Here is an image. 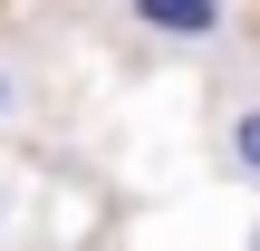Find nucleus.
I'll use <instances>...</instances> for the list:
<instances>
[{
  "instance_id": "f257e3e1",
  "label": "nucleus",
  "mask_w": 260,
  "mask_h": 251,
  "mask_svg": "<svg viewBox=\"0 0 260 251\" xmlns=\"http://www.w3.org/2000/svg\"><path fill=\"white\" fill-rule=\"evenodd\" d=\"M125 19L154 48H222L232 39V0H125Z\"/></svg>"
},
{
  "instance_id": "20e7f679",
  "label": "nucleus",
  "mask_w": 260,
  "mask_h": 251,
  "mask_svg": "<svg viewBox=\"0 0 260 251\" xmlns=\"http://www.w3.org/2000/svg\"><path fill=\"white\" fill-rule=\"evenodd\" d=\"M251 251H260V222H251Z\"/></svg>"
},
{
  "instance_id": "39448f33",
  "label": "nucleus",
  "mask_w": 260,
  "mask_h": 251,
  "mask_svg": "<svg viewBox=\"0 0 260 251\" xmlns=\"http://www.w3.org/2000/svg\"><path fill=\"white\" fill-rule=\"evenodd\" d=\"M0 213H10V193H0Z\"/></svg>"
},
{
  "instance_id": "7ed1b4c3",
  "label": "nucleus",
  "mask_w": 260,
  "mask_h": 251,
  "mask_svg": "<svg viewBox=\"0 0 260 251\" xmlns=\"http://www.w3.org/2000/svg\"><path fill=\"white\" fill-rule=\"evenodd\" d=\"M10 106H19V87H10V68H0V116H10Z\"/></svg>"
},
{
  "instance_id": "f03ea898",
  "label": "nucleus",
  "mask_w": 260,
  "mask_h": 251,
  "mask_svg": "<svg viewBox=\"0 0 260 251\" xmlns=\"http://www.w3.org/2000/svg\"><path fill=\"white\" fill-rule=\"evenodd\" d=\"M222 174H241V184H260V77L232 97V116H222Z\"/></svg>"
}]
</instances>
